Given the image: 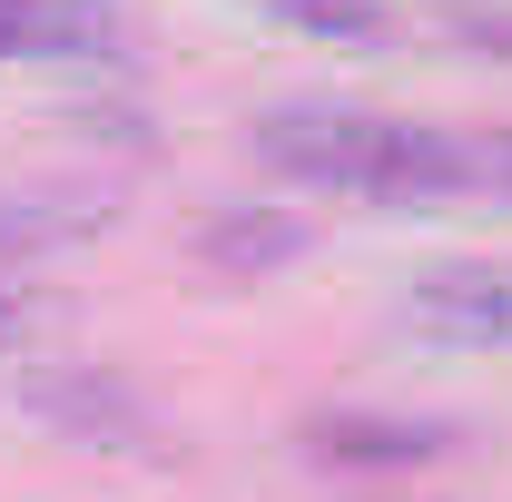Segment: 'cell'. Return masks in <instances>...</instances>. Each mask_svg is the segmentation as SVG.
Returning <instances> with one entry per match:
<instances>
[{
  "label": "cell",
  "instance_id": "3957f363",
  "mask_svg": "<svg viewBox=\"0 0 512 502\" xmlns=\"http://www.w3.org/2000/svg\"><path fill=\"white\" fill-rule=\"evenodd\" d=\"M404 325L434 335V345H493V355H512V266L453 256V266H434V276H414Z\"/></svg>",
  "mask_w": 512,
  "mask_h": 502
},
{
  "label": "cell",
  "instance_id": "6da1fadb",
  "mask_svg": "<svg viewBox=\"0 0 512 502\" xmlns=\"http://www.w3.org/2000/svg\"><path fill=\"white\" fill-rule=\"evenodd\" d=\"M256 158L296 188L355 197V207H424L483 178V148H463L434 119H384V109H266Z\"/></svg>",
  "mask_w": 512,
  "mask_h": 502
},
{
  "label": "cell",
  "instance_id": "52a82bcc",
  "mask_svg": "<svg viewBox=\"0 0 512 502\" xmlns=\"http://www.w3.org/2000/svg\"><path fill=\"white\" fill-rule=\"evenodd\" d=\"M207 247L227 256V266H256V256H286V247H296V237H286V227H247V217H237V227H217Z\"/></svg>",
  "mask_w": 512,
  "mask_h": 502
},
{
  "label": "cell",
  "instance_id": "9c48e42d",
  "mask_svg": "<svg viewBox=\"0 0 512 502\" xmlns=\"http://www.w3.org/2000/svg\"><path fill=\"white\" fill-rule=\"evenodd\" d=\"M483 178H503V188H512V138H503V148H483Z\"/></svg>",
  "mask_w": 512,
  "mask_h": 502
},
{
  "label": "cell",
  "instance_id": "277c9868",
  "mask_svg": "<svg viewBox=\"0 0 512 502\" xmlns=\"http://www.w3.org/2000/svg\"><path fill=\"white\" fill-rule=\"evenodd\" d=\"M99 50H119V0H0V69L99 60Z\"/></svg>",
  "mask_w": 512,
  "mask_h": 502
},
{
  "label": "cell",
  "instance_id": "7a4b0ae2",
  "mask_svg": "<svg viewBox=\"0 0 512 502\" xmlns=\"http://www.w3.org/2000/svg\"><path fill=\"white\" fill-rule=\"evenodd\" d=\"M30 404H40L69 443H89V453H158L148 394H128V384L99 375V365H40V375H30Z\"/></svg>",
  "mask_w": 512,
  "mask_h": 502
},
{
  "label": "cell",
  "instance_id": "8992f818",
  "mask_svg": "<svg viewBox=\"0 0 512 502\" xmlns=\"http://www.w3.org/2000/svg\"><path fill=\"white\" fill-rule=\"evenodd\" d=\"M256 10L306 30V40H375L384 30V0H256Z\"/></svg>",
  "mask_w": 512,
  "mask_h": 502
},
{
  "label": "cell",
  "instance_id": "5b68a950",
  "mask_svg": "<svg viewBox=\"0 0 512 502\" xmlns=\"http://www.w3.org/2000/svg\"><path fill=\"white\" fill-rule=\"evenodd\" d=\"M316 463H434L444 424H404V414H316L306 424Z\"/></svg>",
  "mask_w": 512,
  "mask_h": 502
},
{
  "label": "cell",
  "instance_id": "ba28073f",
  "mask_svg": "<svg viewBox=\"0 0 512 502\" xmlns=\"http://www.w3.org/2000/svg\"><path fill=\"white\" fill-rule=\"evenodd\" d=\"M20 325V266H10V227H0V335Z\"/></svg>",
  "mask_w": 512,
  "mask_h": 502
}]
</instances>
